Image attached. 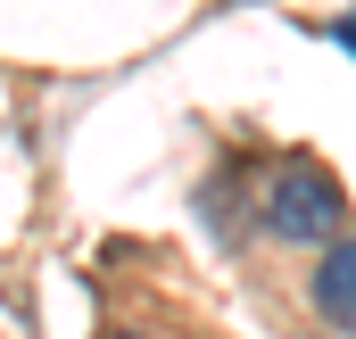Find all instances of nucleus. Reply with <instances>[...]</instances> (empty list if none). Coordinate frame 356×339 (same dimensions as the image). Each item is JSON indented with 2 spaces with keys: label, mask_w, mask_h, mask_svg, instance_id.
I'll return each instance as SVG.
<instances>
[{
  "label": "nucleus",
  "mask_w": 356,
  "mask_h": 339,
  "mask_svg": "<svg viewBox=\"0 0 356 339\" xmlns=\"http://www.w3.org/2000/svg\"><path fill=\"white\" fill-rule=\"evenodd\" d=\"M257 224H266V240L282 249H307V240H340V224H348V199H340V182L315 166V158H282L266 182V207H257Z\"/></svg>",
  "instance_id": "f257e3e1"
},
{
  "label": "nucleus",
  "mask_w": 356,
  "mask_h": 339,
  "mask_svg": "<svg viewBox=\"0 0 356 339\" xmlns=\"http://www.w3.org/2000/svg\"><path fill=\"white\" fill-rule=\"evenodd\" d=\"M307 298H315V315H323V331L356 339V232L323 249V265H315V290H307Z\"/></svg>",
  "instance_id": "f03ea898"
},
{
  "label": "nucleus",
  "mask_w": 356,
  "mask_h": 339,
  "mask_svg": "<svg viewBox=\"0 0 356 339\" xmlns=\"http://www.w3.org/2000/svg\"><path fill=\"white\" fill-rule=\"evenodd\" d=\"M332 42H340V50H356V17H340V25H332Z\"/></svg>",
  "instance_id": "7ed1b4c3"
},
{
  "label": "nucleus",
  "mask_w": 356,
  "mask_h": 339,
  "mask_svg": "<svg viewBox=\"0 0 356 339\" xmlns=\"http://www.w3.org/2000/svg\"><path fill=\"white\" fill-rule=\"evenodd\" d=\"M108 339H133V331H108Z\"/></svg>",
  "instance_id": "20e7f679"
}]
</instances>
